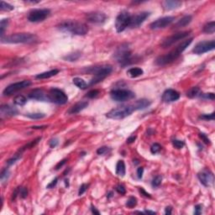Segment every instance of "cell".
Masks as SVG:
<instances>
[{
    "instance_id": "obj_7",
    "label": "cell",
    "mask_w": 215,
    "mask_h": 215,
    "mask_svg": "<svg viewBox=\"0 0 215 215\" xmlns=\"http://www.w3.org/2000/svg\"><path fill=\"white\" fill-rule=\"evenodd\" d=\"M47 98L48 101L56 104H65L68 101L67 94L63 91L58 88L51 89L48 92Z\"/></svg>"
},
{
    "instance_id": "obj_3",
    "label": "cell",
    "mask_w": 215,
    "mask_h": 215,
    "mask_svg": "<svg viewBox=\"0 0 215 215\" xmlns=\"http://www.w3.org/2000/svg\"><path fill=\"white\" fill-rule=\"evenodd\" d=\"M37 40L36 35L29 33H18L1 38L2 43L9 44H29Z\"/></svg>"
},
{
    "instance_id": "obj_18",
    "label": "cell",
    "mask_w": 215,
    "mask_h": 215,
    "mask_svg": "<svg viewBox=\"0 0 215 215\" xmlns=\"http://www.w3.org/2000/svg\"><path fill=\"white\" fill-rule=\"evenodd\" d=\"M180 98V94L179 92L173 90V89H167L166 90L162 95V100L166 103H171L178 100Z\"/></svg>"
},
{
    "instance_id": "obj_60",
    "label": "cell",
    "mask_w": 215,
    "mask_h": 215,
    "mask_svg": "<svg viewBox=\"0 0 215 215\" xmlns=\"http://www.w3.org/2000/svg\"><path fill=\"white\" fill-rule=\"evenodd\" d=\"M146 213H150V214H155V212H153V211H150V210H146L145 211Z\"/></svg>"
},
{
    "instance_id": "obj_20",
    "label": "cell",
    "mask_w": 215,
    "mask_h": 215,
    "mask_svg": "<svg viewBox=\"0 0 215 215\" xmlns=\"http://www.w3.org/2000/svg\"><path fill=\"white\" fill-rule=\"evenodd\" d=\"M0 114L1 117H12L16 114H18V110L15 108L12 107L10 105L4 104L0 108Z\"/></svg>"
},
{
    "instance_id": "obj_36",
    "label": "cell",
    "mask_w": 215,
    "mask_h": 215,
    "mask_svg": "<svg viewBox=\"0 0 215 215\" xmlns=\"http://www.w3.org/2000/svg\"><path fill=\"white\" fill-rule=\"evenodd\" d=\"M26 117L32 119H41L45 117V114L41 113H35V114H26Z\"/></svg>"
},
{
    "instance_id": "obj_48",
    "label": "cell",
    "mask_w": 215,
    "mask_h": 215,
    "mask_svg": "<svg viewBox=\"0 0 215 215\" xmlns=\"http://www.w3.org/2000/svg\"><path fill=\"white\" fill-rule=\"evenodd\" d=\"M88 187V185H87V184H82V186L80 187L79 192H78V195H79V196L82 195V194H83V193H85L86 191H87Z\"/></svg>"
},
{
    "instance_id": "obj_41",
    "label": "cell",
    "mask_w": 215,
    "mask_h": 215,
    "mask_svg": "<svg viewBox=\"0 0 215 215\" xmlns=\"http://www.w3.org/2000/svg\"><path fill=\"white\" fill-rule=\"evenodd\" d=\"M172 145L175 148L177 149H182L185 146V143L182 140H179V139H173L172 140Z\"/></svg>"
},
{
    "instance_id": "obj_2",
    "label": "cell",
    "mask_w": 215,
    "mask_h": 215,
    "mask_svg": "<svg viewBox=\"0 0 215 215\" xmlns=\"http://www.w3.org/2000/svg\"><path fill=\"white\" fill-rule=\"evenodd\" d=\"M57 28L63 32L76 35H84L88 32V27L85 24L76 20H66L57 25Z\"/></svg>"
},
{
    "instance_id": "obj_42",
    "label": "cell",
    "mask_w": 215,
    "mask_h": 215,
    "mask_svg": "<svg viewBox=\"0 0 215 215\" xmlns=\"http://www.w3.org/2000/svg\"><path fill=\"white\" fill-rule=\"evenodd\" d=\"M99 94V91L98 90H96V89H94V90H91V91H89L88 92V94H87V98H96L98 95Z\"/></svg>"
},
{
    "instance_id": "obj_1",
    "label": "cell",
    "mask_w": 215,
    "mask_h": 215,
    "mask_svg": "<svg viewBox=\"0 0 215 215\" xmlns=\"http://www.w3.org/2000/svg\"><path fill=\"white\" fill-rule=\"evenodd\" d=\"M193 39L189 38L188 40H185L182 43L177 45V47L175 48L174 50L171 51L169 53L161 56L156 58L155 60V64L157 66H166L168 64H171V62H173L174 61H176L180 57V55L183 52L188 46H189L191 43L193 42Z\"/></svg>"
},
{
    "instance_id": "obj_38",
    "label": "cell",
    "mask_w": 215,
    "mask_h": 215,
    "mask_svg": "<svg viewBox=\"0 0 215 215\" xmlns=\"http://www.w3.org/2000/svg\"><path fill=\"white\" fill-rule=\"evenodd\" d=\"M161 182H162V177H161V176H156V177L152 180V187H158L161 184Z\"/></svg>"
},
{
    "instance_id": "obj_35",
    "label": "cell",
    "mask_w": 215,
    "mask_h": 215,
    "mask_svg": "<svg viewBox=\"0 0 215 215\" xmlns=\"http://www.w3.org/2000/svg\"><path fill=\"white\" fill-rule=\"evenodd\" d=\"M21 155H22V152L20 151V150H19V152H18V153H16L13 158L10 159L9 161H7V164L9 165V166H12L13 164H14L16 161L20 159V157H21Z\"/></svg>"
},
{
    "instance_id": "obj_53",
    "label": "cell",
    "mask_w": 215,
    "mask_h": 215,
    "mask_svg": "<svg viewBox=\"0 0 215 215\" xmlns=\"http://www.w3.org/2000/svg\"><path fill=\"white\" fill-rule=\"evenodd\" d=\"M143 172H144V168L139 167L137 169V177L139 179H141L143 177Z\"/></svg>"
},
{
    "instance_id": "obj_29",
    "label": "cell",
    "mask_w": 215,
    "mask_h": 215,
    "mask_svg": "<svg viewBox=\"0 0 215 215\" xmlns=\"http://www.w3.org/2000/svg\"><path fill=\"white\" fill-rule=\"evenodd\" d=\"M72 82L73 83L80 89H86L88 88V84L86 83L85 81L83 79H82V78H80V77H75V78H73Z\"/></svg>"
},
{
    "instance_id": "obj_55",
    "label": "cell",
    "mask_w": 215,
    "mask_h": 215,
    "mask_svg": "<svg viewBox=\"0 0 215 215\" xmlns=\"http://www.w3.org/2000/svg\"><path fill=\"white\" fill-rule=\"evenodd\" d=\"M139 192L142 193L144 196L146 197H149V198H150V197H151V196H150V194H149L148 193H146V191L143 189V188H139Z\"/></svg>"
},
{
    "instance_id": "obj_11",
    "label": "cell",
    "mask_w": 215,
    "mask_h": 215,
    "mask_svg": "<svg viewBox=\"0 0 215 215\" xmlns=\"http://www.w3.org/2000/svg\"><path fill=\"white\" fill-rule=\"evenodd\" d=\"M31 85V82L25 80V81H21V82H15L13 84H10V86H8L6 88L3 90V94L4 96H10V95L14 94L17 92H19L20 90L28 88Z\"/></svg>"
},
{
    "instance_id": "obj_47",
    "label": "cell",
    "mask_w": 215,
    "mask_h": 215,
    "mask_svg": "<svg viewBox=\"0 0 215 215\" xmlns=\"http://www.w3.org/2000/svg\"><path fill=\"white\" fill-rule=\"evenodd\" d=\"M116 191L119 194H121V195H123V194H125V193H126V190H125V188H124L123 185H118L117 187H116Z\"/></svg>"
},
{
    "instance_id": "obj_4",
    "label": "cell",
    "mask_w": 215,
    "mask_h": 215,
    "mask_svg": "<svg viewBox=\"0 0 215 215\" xmlns=\"http://www.w3.org/2000/svg\"><path fill=\"white\" fill-rule=\"evenodd\" d=\"M113 71V68L109 65H104L101 67H90L88 69V72L91 73L93 75V78L90 82V85H94L98 82H102L103 80L105 79Z\"/></svg>"
},
{
    "instance_id": "obj_33",
    "label": "cell",
    "mask_w": 215,
    "mask_h": 215,
    "mask_svg": "<svg viewBox=\"0 0 215 215\" xmlns=\"http://www.w3.org/2000/svg\"><path fill=\"white\" fill-rule=\"evenodd\" d=\"M14 9V7L13 5H11L10 3H6L4 1H1L0 2V10L2 11H11Z\"/></svg>"
},
{
    "instance_id": "obj_25",
    "label": "cell",
    "mask_w": 215,
    "mask_h": 215,
    "mask_svg": "<svg viewBox=\"0 0 215 215\" xmlns=\"http://www.w3.org/2000/svg\"><path fill=\"white\" fill-rule=\"evenodd\" d=\"M58 72H59V70H51V71L45 72L40 73L38 75H36V76H35V78H37V79H47V78H50L51 76H56Z\"/></svg>"
},
{
    "instance_id": "obj_9",
    "label": "cell",
    "mask_w": 215,
    "mask_h": 215,
    "mask_svg": "<svg viewBox=\"0 0 215 215\" xmlns=\"http://www.w3.org/2000/svg\"><path fill=\"white\" fill-rule=\"evenodd\" d=\"M130 19H131V15L127 11H123L117 16L115 21V28L118 33L123 32L127 27L130 26Z\"/></svg>"
},
{
    "instance_id": "obj_5",
    "label": "cell",
    "mask_w": 215,
    "mask_h": 215,
    "mask_svg": "<svg viewBox=\"0 0 215 215\" xmlns=\"http://www.w3.org/2000/svg\"><path fill=\"white\" fill-rule=\"evenodd\" d=\"M131 56H132V52L130 50V45L127 43L122 44L120 46H119L114 55V58L122 66H125L130 63V61L132 60Z\"/></svg>"
},
{
    "instance_id": "obj_6",
    "label": "cell",
    "mask_w": 215,
    "mask_h": 215,
    "mask_svg": "<svg viewBox=\"0 0 215 215\" xmlns=\"http://www.w3.org/2000/svg\"><path fill=\"white\" fill-rule=\"evenodd\" d=\"M134 111H135V109H134L132 104L123 105V106L118 107L109 111L106 116L108 119H122L130 116Z\"/></svg>"
},
{
    "instance_id": "obj_31",
    "label": "cell",
    "mask_w": 215,
    "mask_h": 215,
    "mask_svg": "<svg viewBox=\"0 0 215 215\" xmlns=\"http://www.w3.org/2000/svg\"><path fill=\"white\" fill-rule=\"evenodd\" d=\"M214 31H215L214 21L208 23V24L205 25L204 27H203V32H205V33H207V34H213Z\"/></svg>"
},
{
    "instance_id": "obj_27",
    "label": "cell",
    "mask_w": 215,
    "mask_h": 215,
    "mask_svg": "<svg viewBox=\"0 0 215 215\" xmlns=\"http://www.w3.org/2000/svg\"><path fill=\"white\" fill-rule=\"evenodd\" d=\"M116 174L119 177H123L125 175V165L123 161H118L117 165H116Z\"/></svg>"
},
{
    "instance_id": "obj_8",
    "label": "cell",
    "mask_w": 215,
    "mask_h": 215,
    "mask_svg": "<svg viewBox=\"0 0 215 215\" xmlns=\"http://www.w3.org/2000/svg\"><path fill=\"white\" fill-rule=\"evenodd\" d=\"M110 97L114 101L124 102L133 99L135 95L128 89H114L110 92Z\"/></svg>"
},
{
    "instance_id": "obj_40",
    "label": "cell",
    "mask_w": 215,
    "mask_h": 215,
    "mask_svg": "<svg viewBox=\"0 0 215 215\" xmlns=\"http://www.w3.org/2000/svg\"><path fill=\"white\" fill-rule=\"evenodd\" d=\"M161 150V146L158 143H155L153 144L150 147V151H151L152 154H157L158 152H160V150Z\"/></svg>"
},
{
    "instance_id": "obj_57",
    "label": "cell",
    "mask_w": 215,
    "mask_h": 215,
    "mask_svg": "<svg viewBox=\"0 0 215 215\" xmlns=\"http://www.w3.org/2000/svg\"><path fill=\"white\" fill-rule=\"evenodd\" d=\"M171 211H172L171 207H166V209H165V213H166V215H170L171 214Z\"/></svg>"
},
{
    "instance_id": "obj_54",
    "label": "cell",
    "mask_w": 215,
    "mask_h": 215,
    "mask_svg": "<svg viewBox=\"0 0 215 215\" xmlns=\"http://www.w3.org/2000/svg\"><path fill=\"white\" fill-rule=\"evenodd\" d=\"M66 161H67V160L65 159V160H63V161H61V162H59V163L56 166V170H59V169H60V168L65 163H66Z\"/></svg>"
},
{
    "instance_id": "obj_45",
    "label": "cell",
    "mask_w": 215,
    "mask_h": 215,
    "mask_svg": "<svg viewBox=\"0 0 215 215\" xmlns=\"http://www.w3.org/2000/svg\"><path fill=\"white\" fill-rule=\"evenodd\" d=\"M200 97L205 99H210V100H214L215 96L214 93L213 92H209V93H203V94L200 95Z\"/></svg>"
},
{
    "instance_id": "obj_50",
    "label": "cell",
    "mask_w": 215,
    "mask_h": 215,
    "mask_svg": "<svg viewBox=\"0 0 215 215\" xmlns=\"http://www.w3.org/2000/svg\"><path fill=\"white\" fill-rule=\"evenodd\" d=\"M199 137L202 139V140H203L204 141V143H206V144H210V140H209V139L207 137V135H206L205 134L203 133H200L199 134Z\"/></svg>"
},
{
    "instance_id": "obj_49",
    "label": "cell",
    "mask_w": 215,
    "mask_h": 215,
    "mask_svg": "<svg viewBox=\"0 0 215 215\" xmlns=\"http://www.w3.org/2000/svg\"><path fill=\"white\" fill-rule=\"evenodd\" d=\"M59 144V141H58V139H52L50 140V142H49V145H50V146H51V148H55V147H57V145Z\"/></svg>"
},
{
    "instance_id": "obj_23",
    "label": "cell",
    "mask_w": 215,
    "mask_h": 215,
    "mask_svg": "<svg viewBox=\"0 0 215 215\" xmlns=\"http://www.w3.org/2000/svg\"><path fill=\"white\" fill-rule=\"evenodd\" d=\"M150 105V102L147 99H139L134 103L133 106L135 110H140V109H145L146 108H148Z\"/></svg>"
},
{
    "instance_id": "obj_14",
    "label": "cell",
    "mask_w": 215,
    "mask_h": 215,
    "mask_svg": "<svg viewBox=\"0 0 215 215\" xmlns=\"http://www.w3.org/2000/svg\"><path fill=\"white\" fill-rule=\"evenodd\" d=\"M197 177L199 179L200 182L204 186V187H211L213 183V174L208 169H204L202 171H200L197 174Z\"/></svg>"
},
{
    "instance_id": "obj_61",
    "label": "cell",
    "mask_w": 215,
    "mask_h": 215,
    "mask_svg": "<svg viewBox=\"0 0 215 215\" xmlns=\"http://www.w3.org/2000/svg\"><path fill=\"white\" fill-rule=\"evenodd\" d=\"M112 194H113V193H108V198H109V197H112Z\"/></svg>"
},
{
    "instance_id": "obj_59",
    "label": "cell",
    "mask_w": 215,
    "mask_h": 215,
    "mask_svg": "<svg viewBox=\"0 0 215 215\" xmlns=\"http://www.w3.org/2000/svg\"><path fill=\"white\" fill-rule=\"evenodd\" d=\"M45 128H47V126H46V125H44V126H33L32 127V129H34V130H43V129H45Z\"/></svg>"
},
{
    "instance_id": "obj_56",
    "label": "cell",
    "mask_w": 215,
    "mask_h": 215,
    "mask_svg": "<svg viewBox=\"0 0 215 215\" xmlns=\"http://www.w3.org/2000/svg\"><path fill=\"white\" fill-rule=\"evenodd\" d=\"M136 139V136L133 135V136H130V137H129L128 139H127V143H129V144H130V143H133L135 140Z\"/></svg>"
},
{
    "instance_id": "obj_43",
    "label": "cell",
    "mask_w": 215,
    "mask_h": 215,
    "mask_svg": "<svg viewBox=\"0 0 215 215\" xmlns=\"http://www.w3.org/2000/svg\"><path fill=\"white\" fill-rule=\"evenodd\" d=\"M109 150H110V149L108 148V147H107V146H103V147H100V148L98 149V150H97V153L100 155H104V154L108 153Z\"/></svg>"
},
{
    "instance_id": "obj_44",
    "label": "cell",
    "mask_w": 215,
    "mask_h": 215,
    "mask_svg": "<svg viewBox=\"0 0 215 215\" xmlns=\"http://www.w3.org/2000/svg\"><path fill=\"white\" fill-rule=\"evenodd\" d=\"M19 196L22 198H25L28 196V190L25 187H19Z\"/></svg>"
},
{
    "instance_id": "obj_21",
    "label": "cell",
    "mask_w": 215,
    "mask_h": 215,
    "mask_svg": "<svg viewBox=\"0 0 215 215\" xmlns=\"http://www.w3.org/2000/svg\"><path fill=\"white\" fill-rule=\"evenodd\" d=\"M88 106V102L87 101H81L76 103V104H74L72 107H71L69 108V110L67 111L68 114H76L80 113L81 111H82L84 108Z\"/></svg>"
},
{
    "instance_id": "obj_10",
    "label": "cell",
    "mask_w": 215,
    "mask_h": 215,
    "mask_svg": "<svg viewBox=\"0 0 215 215\" xmlns=\"http://www.w3.org/2000/svg\"><path fill=\"white\" fill-rule=\"evenodd\" d=\"M51 14V10L47 9H38L31 10L28 14V20L32 23H38L44 21Z\"/></svg>"
},
{
    "instance_id": "obj_58",
    "label": "cell",
    "mask_w": 215,
    "mask_h": 215,
    "mask_svg": "<svg viewBox=\"0 0 215 215\" xmlns=\"http://www.w3.org/2000/svg\"><path fill=\"white\" fill-rule=\"evenodd\" d=\"M91 210H92V213H94V214H98V215L100 214V213L98 212V210L96 209V208H95V207H93V206H92V207H91Z\"/></svg>"
},
{
    "instance_id": "obj_19",
    "label": "cell",
    "mask_w": 215,
    "mask_h": 215,
    "mask_svg": "<svg viewBox=\"0 0 215 215\" xmlns=\"http://www.w3.org/2000/svg\"><path fill=\"white\" fill-rule=\"evenodd\" d=\"M29 98L37 101H48L47 94L42 89H34L29 93Z\"/></svg>"
},
{
    "instance_id": "obj_17",
    "label": "cell",
    "mask_w": 215,
    "mask_h": 215,
    "mask_svg": "<svg viewBox=\"0 0 215 215\" xmlns=\"http://www.w3.org/2000/svg\"><path fill=\"white\" fill-rule=\"evenodd\" d=\"M86 18L88 22L93 23V24H102L107 19L106 14L101 12H92L87 14Z\"/></svg>"
},
{
    "instance_id": "obj_28",
    "label": "cell",
    "mask_w": 215,
    "mask_h": 215,
    "mask_svg": "<svg viewBox=\"0 0 215 215\" xmlns=\"http://www.w3.org/2000/svg\"><path fill=\"white\" fill-rule=\"evenodd\" d=\"M201 93V90L198 87H193L192 88H190L187 92V96L190 98H194L197 97H200Z\"/></svg>"
},
{
    "instance_id": "obj_30",
    "label": "cell",
    "mask_w": 215,
    "mask_h": 215,
    "mask_svg": "<svg viewBox=\"0 0 215 215\" xmlns=\"http://www.w3.org/2000/svg\"><path fill=\"white\" fill-rule=\"evenodd\" d=\"M27 103V98L24 95H18L14 98V104L18 106H23Z\"/></svg>"
},
{
    "instance_id": "obj_52",
    "label": "cell",
    "mask_w": 215,
    "mask_h": 215,
    "mask_svg": "<svg viewBox=\"0 0 215 215\" xmlns=\"http://www.w3.org/2000/svg\"><path fill=\"white\" fill-rule=\"evenodd\" d=\"M195 211H194V213L196 215H199L201 214V213H202V206L200 205V204H198V205H196L195 206Z\"/></svg>"
},
{
    "instance_id": "obj_15",
    "label": "cell",
    "mask_w": 215,
    "mask_h": 215,
    "mask_svg": "<svg viewBox=\"0 0 215 215\" xmlns=\"http://www.w3.org/2000/svg\"><path fill=\"white\" fill-rule=\"evenodd\" d=\"M174 19L175 18L172 16H166V17L156 19L150 25V28L151 29H160L166 28V26L170 25L171 23L173 22Z\"/></svg>"
},
{
    "instance_id": "obj_51",
    "label": "cell",
    "mask_w": 215,
    "mask_h": 215,
    "mask_svg": "<svg viewBox=\"0 0 215 215\" xmlns=\"http://www.w3.org/2000/svg\"><path fill=\"white\" fill-rule=\"evenodd\" d=\"M57 182H58V177H56L55 179H54L52 182H51V183H49L47 185V187H46V188H53L56 185H57Z\"/></svg>"
},
{
    "instance_id": "obj_37",
    "label": "cell",
    "mask_w": 215,
    "mask_h": 215,
    "mask_svg": "<svg viewBox=\"0 0 215 215\" xmlns=\"http://www.w3.org/2000/svg\"><path fill=\"white\" fill-rule=\"evenodd\" d=\"M136 204H137V199H136V197H130V198L127 200L126 206L130 208V209L135 208Z\"/></svg>"
},
{
    "instance_id": "obj_32",
    "label": "cell",
    "mask_w": 215,
    "mask_h": 215,
    "mask_svg": "<svg viewBox=\"0 0 215 215\" xmlns=\"http://www.w3.org/2000/svg\"><path fill=\"white\" fill-rule=\"evenodd\" d=\"M80 57H81V52L76 51L74 53H71L69 55L66 56V57H64V60L68 61H75L78 60Z\"/></svg>"
},
{
    "instance_id": "obj_22",
    "label": "cell",
    "mask_w": 215,
    "mask_h": 215,
    "mask_svg": "<svg viewBox=\"0 0 215 215\" xmlns=\"http://www.w3.org/2000/svg\"><path fill=\"white\" fill-rule=\"evenodd\" d=\"M182 4V2L177 1V0H166L162 3V5L164 7L165 10H172L178 9L181 5Z\"/></svg>"
},
{
    "instance_id": "obj_26",
    "label": "cell",
    "mask_w": 215,
    "mask_h": 215,
    "mask_svg": "<svg viewBox=\"0 0 215 215\" xmlns=\"http://www.w3.org/2000/svg\"><path fill=\"white\" fill-rule=\"evenodd\" d=\"M144 74V71L139 67H133L127 71V75L131 78H135Z\"/></svg>"
},
{
    "instance_id": "obj_39",
    "label": "cell",
    "mask_w": 215,
    "mask_h": 215,
    "mask_svg": "<svg viewBox=\"0 0 215 215\" xmlns=\"http://www.w3.org/2000/svg\"><path fill=\"white\" fill-rule=\"evenodd\" d=\"M10 176V171H9V169L8 168H5L4 170L2 171L1 172V176H0V178H1V181L2 182H4L5 181L8 180V177Z\"/></svg>"
},
{
    "instance_id": "obj_12",
    "label": "cell",
    "mask_w": 215,
    "mask_h": 215,
    "mask_svg": "<svg viewBox=\"0 0 215 215\" xmlns=\"http://www.w3.org/2000/svg\"><path fill=\"white\" fill-rule=\"evenodd\" d=\"M215 48V41H202L199 42L198 44L195 45V47L193 48V52L197 55H202L208 51H213Z\"/></svg>"
},
{
    "instance_id": "obj_46",
    "label": "cell",
    "mask_w": 215,
    "mask_h": 215,
    "mask_svg": "<svg viewBox=\"0 0 215 215\" xmlns=\"http://www.w3.org/2000/svg\"><path fill=\"white\" fill-rule=\"evenodd\" d=\"M201 119H206V120H213L214 119V113H212L211 114H204V115H202L200 116Z\"/></svg>"
},
{
    "instance_id": "obj_16",
    "label": "cell",
    "mask_w": 215,
    "mask_h": 215,
    "mask_svg": "<svg viewBox=\"0 0 215 215\" xmlns=\"http://www.w3.org/2000/svg\"><path fill=\"white\" fill-rule=\"evenodd\" d=\"M150 16V13L149 12H141L135 14V15L131 16V19H130V28H137L142 25L143 23L145 22L147 18Z\"/></svg>"
},
{
    "instance_id": "obj_24",
    "label": "cell",
    "mask_w": 215,
    "mask_h": 215,
    "mask_svg": "<svg viewBox=\"0 0 215 215\" xmlns=\"http://www.w3.org/2000/svg\"><path fill=\"white\" fill-rule=\"evenodd\" d=\"M192 19H193V17L191 15L184 16L183 18H182L177 21V24L175 25L174 28H182V27H185V26L188 25L190 23L192 22Z\"/></svg>"
},
{
    "instance_id": "obj_34",
    "label": "cell",
    "mask_w": 215,
    "mask_h": 215,
    "mask_svg": "<svg viewBox=\"0 0 215 215\" xmlns=\"http://www.w3.org/2000/svg\"><path fill=\"white\" fill-rule=\"evenodd\" d=\"M8 24H9V19H3L1 20L0 22V34H1V38L3 37V34H4V31L6 29L7 26H8Z\"/></svg>"
},
{
    "instance_id": "obj_13",
    "label": "cell",
    "mask_w": 215,
    "mask_h": 215,
    "mask_svg": "<svg viewBox=\"0 0 215 215\" xmlns=\"http://www.w3.org/2000/svg\"><path fill=\"white\" fill-rule=\"evenodd\" d=\"M190 34V31H185V32H180V33H177V34H174L171 36H169L167 38L163 41L162 44H161V46L163 48H168L170 47L171 45H172L173 44H175L176 42H177L178 41H181V40H183L186 37H187Z\"/></svg>"
}]
</instances>
